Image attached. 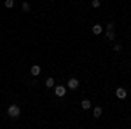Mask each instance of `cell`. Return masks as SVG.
Here are the masks:
<instances>
[{"label":"cell","instance_id":"7c38bea8","mask_svg":"<svg viewBox=\"0 0 131 129\" xmlns=\"http://www.w3.org/2000/svg\"><path fill=\"white\" fill-rule=\"evenodd\" d=\"M4 5H5L7 9H12V7H14V0H5V4H4Z\"/></svg>","mask_w":131,"mask_h":129},{"label":"cell","instance_id":"52a82bcc","mask_svg":"<svg viewBox=\"0 0 131 129\" xmlns=\"http://www.w3.org/2000/svg\"><path fill=\"white\" fill-rule=\"evenodd\" d=\"M81 105H82V108H84V110L91 108V101H89V99H82V103H81Z\"/></svg>","mask_w":131,"mask_h":129},{"label":"cell","instance_id":"8fae6325","mask_svg":"<svg viewBox=\"0 0 131 129\" xmlns=\"http://www.w3.org/2000/svg\"><path fill=\"white\" fill-rule=\"evenodd\" d=\"M46 87H54V79H51V77H49V79L46 80Z\"/></svg>","mask_w":131,"mask_h":129},{"label":"cell","instance_id":"6da1fadb","mask_svg":"<svg viewBox=\"0 0 131 129\" xmlns=\"http://www.w3.org/2000/svg\"><path fill=\"white\" fill-rule=\"evenodd\" d=\"M7 113H9L10 119H18V117H19V113H21V110H19L18 105H10L9 108H7Z\"/></svg>","mask_w":131,"mask_h":129},{"label":"cell","instance_id":"3957f363","mask_svg":"<svg viewBox=\"0 0 131 129\" xmlns=\"http://www.w3.org/2000/svg\"><path fill=\"white\" fill-rule=\"evenodd\" d=\"M115 96H117L119 99H124L126 96H128V91H126V89H122V87H119V89L115 91Z\"/></svg>","mask_w":131,"mask_h":129},{"label":"cell","instance_id":"5bb4252c","mask_svg":"<svg viewBox=\"0 0 131 129\" xmlns=\"http://www.w3.org/2000/svg\"><path fill=\"white\" fill-rule=\"evenodd\" d=\"M121 49H122V45H121V44H115V45H114V51H115V52H119Z\"/></svg>","mask_w":131,"mask_h":129},{"label":"cell","instance_id":"ba28073f","mask_svg":"<svg viewBox=\"0 0 131 129\" xmlns=\"http://www.w3.org/2000/svg\"><path fill=\"white\" fill-rule=\"evenodd\" d=\"M101 112H103V110H101L100 107H96V108L93 110V115H94V117H96V119H98V117H100V115H101Z\"/></svg>","mask_w":131,"mask_h":129},{"label":"cell","instance_id":"30bf717a","mask_svg":"<svg viewBox=\"0 0 131 129\" xmlns=\"http://www.w3.org/2000/svg\"><path fill=\"white\" fill-rule=\"evenodd\" d=\"M107 39H108V40H114V39H115V33H114V30H107Z\"/></svg>","mask_w":131,"mask_h":129},{"label":"cell","instance_id":"5b68a950","mask_svg":"<svg viewBox=\"0 0 131 129\" xmlns=\"http://www.w3.org/2000/svg\"><path fill=\"white\" fill-rule=\"evenodd\" d=\"M30 73L33 75V77H37V75L40 73V66H39V65H33V66H31V70H30Z\"/></svg>","mask_w":131,"mask_h":129},{"label":"cell","instance_id":"9a60e30c","mask_svg":"<svg viewBox=\"0 0 131 129\" xmlns=\"http://www.w3.org/2000/svg\"><path fill=\"white\" fill-rule=\"evenodd\" d=\"M51 2H54V0H51Z\"/></svg>","mask_w":131,"mask_h":129},{"label":"cell","instance_id":"7a4b0ae2","mask_svg":"<svg viewBox=\"0 0 131 129\" xmlns=\"http://www.w3.org/2000/svg\"><path fill=\"white\" fill-rule=\"evenodd\" d=\"M54 92H56L58 98H63V96L67 94V87H65V86H56V87H54Z\"/></svg>","mask_w":131,"mask_h":129},{"label":"cell","instance_id":"9c48e42d","mask_svg":"<svg viewBox=\"0 0 131 129\" xmlns=\"http://www.w3.org/2000/svg\"><path fill=\"white\" fill-rule=\"evenodd\" d=\"M21 9L25 10V12H30V4H28V2H23V4H21Z\"/></svg>","mask_w":131,"mask_h":129},{"label":"cell","instance_id":"277c9868","mask_svg":"<svg viewBox=\"0 0 131 129\" xmlns=\"http://www.w3.org/2000/svg\"><path fill=\"white\" fill-rule=\"evenodd\" d=\"M67 86H68V89H77V87H79V80L77 79H68V84H67Z\"/></svg>","mask_w":131,"mask_h":129},{"label":"cell","instance_id":"8992f818","mask_svg":"<svg viewBox=\"0 0 131 129\" xmlns=\"http://www.w3.org/2000/svg\"><path fill=\"white\" fill-rule=\"evenodd\" d=\"M101 31H103L101 25H93V33H94V35H100Z\"/></svg>","mask_w":131,"mask_h":129},{"label":"cell","instance_id":"4fadbf2b","mask_svg":"<svg viewBox=\"0 0 131 129\" xmlns=\"http://www.w3.org/2000/svg\"><path fill=\"white\" fill-rule=\"evenodd\" d=\"M91 5H93L94 9H98V7H100L101 4H100V0H93V4H91Z\"/></svg>","mask_w":131,"mask_h":129}]
</instances>
